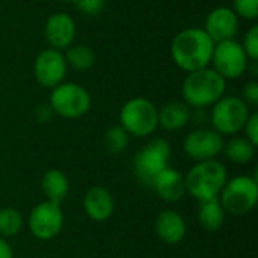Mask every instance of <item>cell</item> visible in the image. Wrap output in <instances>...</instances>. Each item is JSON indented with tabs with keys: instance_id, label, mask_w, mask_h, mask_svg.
<instances>
[{
	"instance_id": "obj_24",
	"label": "cell",
	"mask_w": 258,
	"mask_h": 258,
	"mask_svg": "<svg viewBox=\"0 0 258 258\" xmlns=\"http://www.w3.org/2000/svg\"><path fill=\"white\" fill-rule=\"evenodd\" d=\"M128 133L119 125H112L104 133V147L112 154H121L128 147Z\"/></svg>"
},
{
	"instance_id": "obj_5",
	"label": "cell",
	"mask_w": 258,
	"mask_h": 258,
	"mask_svg": "<svg viewBox=\"0 0 258 258\" xmlns=\"http://www.w3.org/2000/svg\"><path fill=\"white\" fill-rule=\"evenodd\" d=\"M92 104L91 94L82 85L74 82H62L51 89L48 106L53 113L65 119H79L85 116Z\"/></svg>"
},
{
	"instance_id": "obj_28",
	"label": "cell",
	"mask_w": 258,
	"mask_h": 258,
	"mask_svg": "<svg viewBox=\"0 0 258 258\" xmlns=\"http://www.w3.org/2000/svg\"><path fill=\"white\" fill-rule=\"evenodd\" d=\"M243 130H245V138H246V139H248L254 147H257L258 145V113L257 112H252V113L248 116V119H246V122H245Z\"/></svg>"
},
{
	"instance_id": "obj_13",
	"label": "cell",
	"mask_w": 258,
	"mask_h": 258,
	"mask_svg": "<svg viewBox=\"0 0 258 258\" xmlns=\"http://www.w3.org/2000/svg\"><path fill=\"white\" fill-rule=\"evenodd\" d=\"M203 29L213 39V42L236 39L239 32V17L231 8L218 6L209 12Z\"/></svg>"
},
{
	"instance_id": "obj_17",
	"label": "cell",
	"mask_w": 258,
	"mask_h": 258,
	"mask_svg": "<svg viewBox=\"0 0 258 258\" xmlns=\"http://www.w3.org/2000/svg\"><path fill=\"white\" fill-rule=\"evenodd\" d=\"M156 234L166 245H178L186 237V222L183 216L174 210L160 212L156 218Z\"/></svg>"
},
{
	"instance_id": "obj_7",
	"label": "cell",
	"mask_w": 258,
	"mask_h": 258,
	"mask_svg": "<svg viewBox=\"0 0 258 258\" xmlns=\"http://www.w3.org/2000/svg\"><path fill=\"white\" fill-rule=\"evenodd\" d=\"M171 145L163 138H154L147 142L133 157V172L144 186H151V181L163 169L169 166Z\"/></svg>"
},
{
	"instance_id": "obj_9",
	"label": "cell",
	"mask_w": 258,
	"mask_h": 258,
	"mask_svg": "<svg viewBox=\"0 0 258 258\" xmlns=\"http://www.w3.org/2000/svg\"><path fill=\"white\" fill-rule=\"evenodd\" d=\"M249 59L242 47V44L236 39H227L221 42H215L213 54H212V68L225 80H234L242 77L248 67Z\"/></svg>"
},
{
	"instance_id": "obj_6",
	"label": "cell",
	"mask_w": 258,
	"mask_h": 258,
	"mask_svg": "<svg viewBox=\"0 0 258 258\" xmlns=\"http://www.w3.org/2000/svg\"><path fill=\"white\" fill-rule=\"evenodd\" d=\"M225 213L243 216L255 209L258 203V181L251 175H237L227 180L219 194Z\"/></svg>"
},
{
	"instance_id": "obj_23",
	"label": "cell",
	"mask_w": 258,
	"mask_h": 258,
	"mask_svg": "<svg viewBox=\"0 0 258 258\" xmlns=\"http://www.w3.org/2000/svg\"><path fill=\"white\" fill-rule=\"evenodd\" d=\"M23 216L14 207H3L0 209V237L11 239L17 236L23 228Z\"/></svg>"
},
{
	"instance_id": "obj_19",
	"label": "cell",
	"mask_w": 258,
	"mask_h": 258,
	"mask_svg": "<svg viewBox=\"0 0 258 258\" xmlns=\"http://www.w3.org/2000/svg\"><path fill=\"white\" fill-rule=\"evenodd\" d=\"M41 190L48 201L62 204L70 192V180L63 171L56 168L48 169L41 178Z\"/></svg>"
},
{
	"instance_id": "obj_14",
	"label": "cell",
	"mask_w": 258,
	"mask_h": 258,
	"mask_svg": "<svg viewBox=\"0 0 258 258\" xmlns=\"http://www.w3.org/2000/svg\"><path fill=\"white\" fill-rule=\"evenodd\" d=\"M76 32L77 27L73 17L65 12L51 14L44 26V35L50 48L60 50V51L73 45Z\"/></svg>"
},
{
	"instance_id": "obj_15",
	"label": "cell",
	"mask_w": 258,
	"mask_h": 258,
	"mask_svg": "<svg viewBox=\"0 0 258 258\" xmlns=\"http://www.w3.org/2000/svg\"><path fill=\"white\" fill-rule=\"evenodd\" d=\"M83 210L91 221L106 222L115 212L113 195L103 186H92L83 197Z\"/></svg>"
},
{
	"instance_id": "obj_18",
	"label": "cell",
	"mask_w": 258,
	"mask_h": 258,
	"mask_svg": "<svg viewBox=\"0 0 258 258\" xmlns=\"http://www.w3.org/2000/svg\"><path fill=\"white\" fill-rule=\"evenodd\" d=\"M190 113L192 109L184 101H169L162 109H159V127L166 132L181 130L186 124L190 122Z\"/></svg>"
},
{
	"instance_id": "obj_20",
	"label": "cell",
	"mask_w": 258,
	"mask_h": 258,
	"mask_svg": "<svg viewBox=\"0 0 258 258\" xmlns=\"http://www.w3.org/2000/svg\"><path fill=\"white\" fill-rule=\"evenodd\" d=\"M225 215L227 213H225L219 198H213V200H207V201L200 203L198 222L209 233H215L224 227Z\"/></svg>"
},
{
	"instance_id": "obj_8",
	"label": "cell",
	"mask_w": 258,
	"mask_h": 258,
	"mask_svg": "<svg viewBox=\"0 0 258 258\" xmlns=\"http://www.w3.org/2000/svg\"><path fill=\"white\" fill-rule=\"evenodd\" d=\"M251 115L249 106L234 95H224L212 106L209 121L212 128L222 136H234L243 130L248 116Z\"/></svg>"
},
{
	"instance_id": "obj_29",
	"label": "cell",
	"mask_w": 258,
	"mask_h": 258,
	"mask_svg": "<svg viewBox=\"0 0 258 258\" xmlns=\"http://www.w3.org/2000/svg\"><path fill=\"white\" fill-rule=\"evenodd\" d=\"M248 106H257L258 104V83L255 80L246 83L242 88V97H240Z\"/></svg>"
},
{
	"instance_id": "obj_32",
	"label": "cell",
	"mask_w": 258,
	"mask_h": 258,
	"mask_svg": "<svg viewBox=\"0 0 258 258\" xmlns=\"http://www.w3.org/2000/svg\"><path fill=\"white\" fill-rule=\"evenodd\" d=\"M57 2H62V3H74L76 0H57Z\"/></svg>"
},
{
	"instance_id": "obj_10",
	"label": "cell",
	"mask_w": 258,
	"mask_h": 258,
	"mask_svg": "<svg viewBox=\"0 0 258 258\" xmlns=\"http://www.w3.org/2000/svg\"><path fill=\"white\" fill-rule=\"evenodd\" d=\"M63 219L60 204L45 200L32 209L29 215V230L35 239L47 242L62 231Z\"/></svg>"
},
{
	"instance_id": "obj_4",
	"label": "cell",
	"mask_w": 258,
	"mask_h": 258,
	"mask_svg": "<svg viewBox=\"0 0 258 258\" xmlns=\"http://www.w3.org/2000/svg\"><path fill=\"white\" fill-rule=\"evenodd\" d=\"M159 109L145 97H135L125 101L119 110V125L135 138H148L159 127Z\"/></svg>"
},
{
	"instance_id": "obj_25",
	"label": "cell",
	"mask_w": 258,
	"mask_h": 258,
	"mask_svg": "<svg viewBox=\"0 0 258 258\" xmlns=\"http://www.w3.org/2000/svg\"><path fill=\"white\" fill-rule=\"evenodd\" d=\"M231 9L237 17L245 20H255L258 17V0H233Z\"/></svg>"
},
{
	"instance_id": "obj_31",
	"label": "cell",
	"mask_w": 258,
	"mask_h": 258,
	"mask_svg": "<svg viewBox=\"0 0 258 258\" xmlns=\"http://www.w3.org/2000/svg\"><path fill=\"white\" fill-rule=\"evenodd\" d=\"M0 258H14V251L6 239L0 237Z\"/></svg>"
},
{
	"instance_id": "obj_12",
	"label": "cell",
	"mask_w": 258,
	"mask_h": 258,
	"mask_svg": "<svg viewBox=\"0 0 258 258\" xmlns=\"http://www.w3.org/2000/svg\"><path fill=\"white\" fill-rule=\"evenodd\" d=\"M68 71V65L65 56L60 50L45 48L38 53L33 63V76L38 85L42 88L53 89L62 82H65V76Z\"/></svg>"
},
{
	"instance_id": "obj_16",
	"label": "cell",
	"mask_w": 258,
	"mask_h": 258,
	"mask_svg": "<svg viewBox=\"0 0 258 258\" xmlns=\"http://www.w3.org/2000/svg\"><path fill=\"white\" fill-rule=\"evenodd\" d=\"M156 195L165 201V203H178L186 195V184H184V175L171 166L163 169L160 174L156 175V178L151 181L150 186Z\"/></svg>"
},
{
	"instance_id": "obj_1",
	"label": "cell",
	"mask_w": 258,
	"mask_h": 258,
	"mask_svg": "<svg viewBox=\"0 0 258 258\" xmlns=\"http://www.w3.org/2000/svg\"><path fill=\"white\" fill-rule=\"evenodd\" d=\"M215 42L201 27H187L180 30L171 42V57L174 63L192 73L206 68L212 62Z\"/></svg>"
},
{
	"instance_id": "obj_30",
	"label": "cell",
	"mask_w": 258,
	"mask_h": 258,
	"mask_svg": "<svg viewBox=\"0 0 258 258\" xmlns=\"http://www.w3.org/2000/svg\"><path fill=\"white\" fill-rule=\"evenodd\" d=\"M35 115H36V119H38L39 122H47V121L51 119V116H53L54 113H53V110H51V107H50L48 104H44V106H38Z\"/></svg>"
},
{
	"instance_id": "obj_21",
	"label": "cell",
	"mask_w": 258,
	"mask_h": 258,
	"mask_svg": "<svg viewBox=\"0 0 258 258\" xmlns=\"http://www.w3.org/2000/svg\"><path fill=\"white\" fill-rule=\"evenodd\" d=\"M255 148L246 138L233 136L224 144L222 153L234 165H248L255 157Z\"/></svg>"
},
{
	"instance_id": "obj_11",
	"label": "cell",
	"mask_w": 258,
	"mask_h": 258,
	"mask_svg": "<svg viewBox=\"0 0 258 258\" xmlns=\"http://www.w3.org/2000/svg\"><path fill=\"white\" fill-rule=\"evenodd\" d=\"M224 144V136L213 128L198 127L186 136L183 142V150L192 160L204 162L216 159L222 153Z\"/></svg>"
},
{
	"instance_id": "obj_26",
	"label": "cell",
	"mask_w": 258,
	"mask_h": 258,
	"mask_svg": "<svg viewBox=\"0 0 258 258\" xmlns=\"http://www.w3.org/2000/svg\"><path fill=\"white\" fill-rule=\"evenodd\" d=\"M248 59L249 60H257L258 59V26H252L246 35L243 36V41L240 42Z\"/></svg>"
},
{
	"instance_id": "obj_22",
	"label": "cell",
	"mask_w": 258,
	"mask_h": 258,
	"mask_svg": "<svg viewBox=\"0 0 258 258\" xmlns=\"http://www.w3.org/2000/svg\"><path fill=\"white\" fill-rule=\"evenodd\" d=\"M63 56H65L67 65L76 71H86L92 68L95 63V53L92 51V48L83 44L70 45Z\"/></svg>"
},
{
	"instance_id": "obj_3",
	"label": "cell",
	"mask_w": 258,
	"mask_h": 258,
	"mask_svg": "<svg viewBox=\"0 0 258 258\" xmlns=\"http://www.w3.org/2000/svg\"><path fill=\"white\" fill-rule=\"evenodd\" d=\"M227 180V168L219 160L213 159L197 162L184 175L186 194H189L198 203L219 198Z\"/></svg>"
},
{
	"instance_id": "obj_27",
	"label": "cell",
	"mask_w": 258,
	"mask_h": 258,
	"mask_svg": "<svg viewBox=\"0 0 258 258\" xmlns=\"http://www.w3.org/2000/svg\"><path fill=\"white\" fill-rule=\"evenodd\" d=\"M77 9L85 15H97L103 11L106 0H76Z\"/></svg>"
},
{
	"instance_id": "obj_2",
	"label": "cell",
	"mask_w": 258,
	"mask_h": 258,
	"mask_svg": "<svg viewBox=\"0 0 258 258\" xmlns=\"http://www.w3.org/2000/svg\"><path fill=\"white\" fill-rule=\"evenodd\" d=\"M227 80L213 68L206 67L187 73L181 85L183 101L190 109H206L225 95Z\"/></svg>"
}]
</instances>
